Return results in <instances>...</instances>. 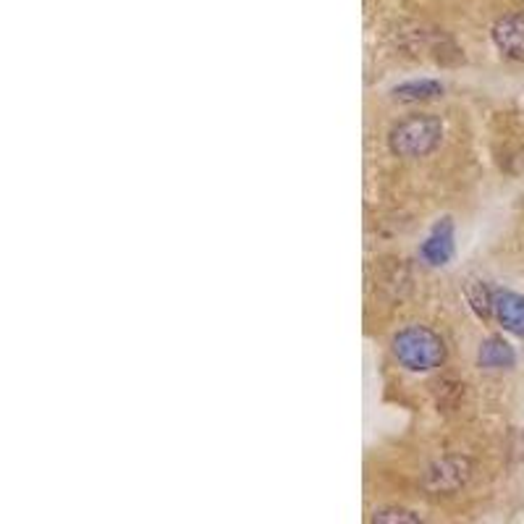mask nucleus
<instances>
[{"label":"nucleus","instance_id":"nucleus-7","mask_svg":"<svg viewBox=\"0 0 524 524\" xmlns=\"http://www.w3.org/2000/svg\"><path fill=\"white\" fill-rule=\"evenodd\" d=\"M478 362L485 370H503V367H512L514 364V352L512 346L503 341V338H487L480 346V354H478Z\"/></svg>","mask_w":524,"mask_h":524},{"label":"nucleus","instance_id":"nucleus-10","mask_svg":"<svg viewBox=\"0 0 524 524\" xmlns=\"http://www.w3.org/2000/svg\"><path fill=\"white\" fill-rule=\"evenodd\" d=\"M372 522H420V514L402 509V506H386L375 512Z\"/></svg>","mask_w":524,"mask_h":524},{"label":"nucleus","instance_id":"nucleus-9","mask_svg":"<svg viewBox=\"0 0 524 524\" xmlns=\"http://www.w3.org/2000/svg\"><path fill=\"white\" fill-rule=\"evenodd\" d=\"M464 294H467V302L472 304V310L480 318H490L493 315V291H487L483 281H467Z\"/></svg>","mask_w":524,"mask_h":524},{"label":"nucleus","instance_id":"nucleus-5","mask_svg":"<svg viewBox=\"0 0 524 524\" xmlns=\"http://www.w3.org/2000/svg\"><path fill=\"white\" fill-rule=\"evenodd\" d=\"M493 315L509 333L524 338V296L514 294V291H506V288H495L493 291Z\"/></svg>","mask_w":524,"mask_h":524},{"label":"nucleus","instance_id":"nucleus-3","mask_svg":"<svg viewBox=\"0 0 524 524\" xmlns=\"http://www.w3.org/2000/svg\"><path fill=\"white\" fill-rule=\"evenodd\" d=\"M470 475H472V462L467 456H444L428 467L422 485L433 495H451L467 485Z\"/></svg>","mask_w":524,"mask_h":524},{"label":"nucleus","instance_id":"nucleus-2","mask_svg":"<svg viewBox=\"0 0 524 524\" xmlns=\"http://www.w3.org/2000/svg\"><path fill=\"white\" fill-rule=\"evenodd\" d=\"M444 137V123L436 116H409L399 126L391 129L388 147L399 158H425L430 155Z\"/></svg>","mask_w":524,"mask_h":524},{"label":"nucleus","instance_id":"nucleus-8","mask_svg":"<svg viewBox=\"0 0 524 524\" xmlns=\"http://www.w3.org/2000/svg\"><path fill=\"white\" fill-rule=\"evenodd\" d=\"M444 92L441 81L433 79H422V81H406V84H399L394 89V97L399 103H422V100H433Z\"/></svg>","mask_w":524,"mask_h":524},{"label":"nucleus","instance_id":"nucleus-1","mask_svg":"<svg viewBox=\"0 0 524 524\" xmlns=\"http://www.w3.org/2000/svg\"><path fill=\"white\" fill-rule=\"evenodd\" d=\"M394 357L412 372H428L445 360L444 338L425 328V325H409L394 336Z\"/></svg>","mask_w":524,"mask_h":524},{"label":"nucleus","instance_id":"nucleus-4","mask_svg":"<svg viewBox=\"0 0 524 524\" xmlns=\"http://www.w3.org/2000/svg\"><path fill=\"white\" fill-rule=\"evenodd\" d=\"M493 42L506 58L524 61V13H509L498 19L493 27Z\"/></svg>","mask_w":524,"mask_h":524},{"label":"nucleus","instance_id":"nucleus-6","mask_svg":"<svg viewBox=\"0 0 524 524\" xmlns=\"http://www.w3.org/2000/svg\"><path fill=\"white\" fill-rule=\"evenodd\" d=\"M422 257L430 262V265H445V260L451 257V252H453V242H451V223L444 220V223H438L436 226V231H433V237L428 239V242L422 244Z\"/></svg>","mask_w":524,"mask_h":524}]
</instances>
